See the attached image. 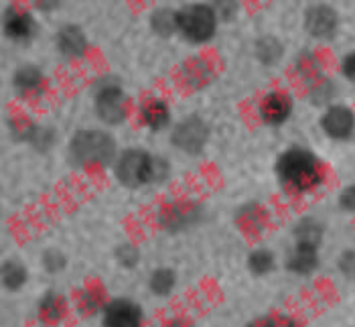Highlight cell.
Instances as JSON below:
<instances>
[{
    "mask_svg": "<svg viewBox=\"0 0 355 327\" xmlns=\"http://www.w3.org/2000/svg\"><path fill=\"white\" fill-rule=\"evenodd\" d=\"M304 27L313 37H331L337 28V15L329 6H313L304 15Z\"/></svg>",
    "mask_w": 355,
    "mask_h": 327,
    "instance_id": "30bf717a",
    "label": "cell"
},
{
    "mask_svg": "<svg viewBox=\"0 0 355 327\" xmlns=\"http://www.w3.org/2000/svg\"><path fill=\"white\" fill-rule=\"evenodd\" d=\"M140 116H142V122L150 128V131H161L168 124L171 120V112L168 106L164 104L163 100L159 98H148L142 108H140Z\"/></svg>",
    "mask_w": 355,
    "mask_h": 327,
    "instance_id": "5bb4252c",
    "label": "cell"
},
{
    "mask_svg": "<svg viewBox=\"0 0 355 327\" xmlns=\"http://www.w3.org/2000/svg\"><path fill=\"white\" fill-rule=\"evenodd\" d=\"M339 271L349 280H355V250H347L339 258Z\"/></svg>",
    "mask_w": 355,
    "mask_h": 327,
    "instance_id": "cb8c5ba5",
    "label": "cell"
},
{
    "mask_svg": "<svg viewBox=\"0 0 355 327\" xmlns=\"http://www.w3.org/2000/svg\"><path fill=\"white\" fill-rule=\"evenodd\" d=\"M12 83H15V87H17V92L21 96H35L43 87V74L35 65H23L15 74Z\"/></svg>",
    "mask_w": 355,
    "mask_h": 327,
    "instance_id": "9a60e30c",
    "label": "cell"
},
{
    "mask_svg": "<svg viewBox=\"0 0 355 327\" xmlns=\"http://www.w3.org/2000/svg\"><path fill=\"white\" fill-rule=\"evenodd\" d=\"M114 153H116L114 138L102 131H82L73 137L69 144L71 161L82 167H94V165L106 167L114 161Z\"/></svg>",
    "mask_w": 355,
    "mask_h": 327,
    "instance_id": "7a4b0ae2",
    "label": "cell"
},
{
    "mask_svg": "<svg viewBox=\"0 0 355 327\" xmlns=\"http://www.w3.org/2000/svg\"><path fill=\"white\" fill-rule=\"evenodd\" d=\"M57 47L59 51L67 57H80L87 47L85 35L80 27L76 25H65L63 28H59L57 33Z\"/></svg>",
    "mask_w": 355,
    "mask_h": 327,
    "instance_id": "4fadbf2b",
    "label": "cell"
},
{
    "mask_svg": "<svg viewBox=\"0 0 355 327\" xmlns=\"http://www.w3.org/2000/svg\"><path fill=\"white\" fill-rule=\"evenodd\" d=\"M157 165L159 163L148 153L138 151V149H130V151L120 155V159L116 163V175H118L122 185L140 187L144 183H150L159 175Z\"/></svg>",
    "mask_w": 355,
    "mask_h": 327,
    "instance_id": "277c9868",
    "label": "cell"
},
{
    "mask_svg": "<svg viewBox=\"0 0 355 327\" xmlns=\"http://www.w3.org/2000/svg\"><path fill=\"white\" fill-rule=\"evenodd\" d=\"M2 283L8 291H19L27 283V271L17 260H6L2 265Z\"/></svg>",
    "mask_w": 355,
    "mask_h": 327,
    "instance_id": "2e32d148",
    "label": "cell"
},
{
    "mask_svg": "<svg viewBox=\"0 0 355 327\" xmlns=\"http://www.w3.org/2000/svg\"><path fill=\"white\" fill-rule=\"evenodd\" d=\"M218 15L209 4H191L177 12V31L193 43H205L214 37Z\"/></svg>",
    "mask_w": 355,
    "mask_h": 327,
    "instance_id": "3957f363",
    "label": "cell"
},
{
    "mask_svg": "<svg viewBox=\"0 0 355 327\" xmlns=\"http://www.w3.org/2000/svg\"><path fill=\"white\" fill-rule=\"evenodd\" d=\"M175 289V273L171 269H159L150 274V291L159 297H166Z\"/></svg>",
    "mask_w": 355,
    "mask_h": 327,
    "instance_id": "ac0fdd59",
    "label": "cell"
},
{
    "mask_svg": "<svg viewBox=\"0 0 355 327\" xmlns=\"http://www.w3.org/2000/svg\"><path fill=\"white\" fill-rule=\"evenodd\" d=\"M142 321V311L132 301H112L104 309V324L112 327H137Z\"/></svg>",
    "mask_w": 355,
    "mask_h": 327,
    "instance_id": "ba28073f",
    "label": "cell"
},
{
    "mask_svg": "<svg viewBox=\"0 0 355 327\" xmlns=\"http://www.w3.org/2000/svg\"><path fill=\"white\" fill-rule=\"evenodd\" d=\"M96 112H98L100 120H104L108 124H120L128 114L126 96L122 94V90L118 85L100 87V92L96 96Z\"/></svg>",
    "mask_w": 355,
    "mask_h": 327,
    "instance_id": "5b68a950",
    "label": "cell"
},
{
    "mask_svg": "<svg viewBox=\"0 0 355 327\" xmlns=\"http://www.w3.org/2000/svg\"><path fill=\"white\" fill-rule=\"evenodd\" d=\"M291 112H293V102L282 92H270L268 96H264V100L260 104L262 120L266 124H272V126H278V124L286 122Z\"/></svg>",
    "mask_w": 355,
    "mask_h": 327,
    "instance_id": "9c48e42d",
    "label": "cell"
},
{
    "mask_svg": "<svg viewBox=\"0 0 355 327\" xmlns=\"http://www.w3.org/2000/svg\"><path fill=\"white\" fill-rule=\"evenodd\" d=\"M61 309H63V305H61V301L57 299L53 293L47 295V297L43 299V303H41V315L47 317V319H59Z\"/></svg>",
    "mask_w": 355,
    "mask_h": 327,
    "instance_id": "7402d4cb",
    "label": "cell"
},
{
    "mask_svg": "<svg viewBox=\"0 0 355 327\" xmlns=\"http://www.w3.org/2000/svg\"><path fill=\"white\" fill-rule=\"evenodd\" d=\"M4 33L15 41H25L35 33V21L21 8H8L4 12Z\"/></svg>",
    "mask_w": 355,
    "mask_h": 327,
    "instance_id": "8fae6325",
    "label": "cell"
},
{
    "mask_svg": "<svg viewBox=\"0 0 355 327\" xmlns=\"http://www.w3.org/2000/svg\"><path fill=\"white\" fill-rule=\"evenodd\" d=\"M341 72H343V76H345L349 82L355 83V53H349L345 59H343V63H341Z\"/></svg>",
    "mask_w": 355,
    "mask_h": 327,
    "instance_id": "484cf974",
    "label": "cell"
},
{
    "mask_svg": "<svg viewBox=\"0 0 355 327\" xmlns=\"http://www.w3.org/2000/svg\"><path fill=\"white\" fill-rule=\"evenodd\" d=\"M153 28L159 33V35H164V37H168V35H173L175 31H177V12H173V10H157L155 15H153Z\"/></svg>",
    "mask_w": 355,
    "mask_h": 327,
    "instance_id": "ffe728a7",
    "label": "cell"
},
{
    "mask_svg": "<svg viewBox=\"0 0 355 327\" xmlns=\"http://www.w3.org/2000/svg\"><path fill=\"white\" fill-rule=\"evenodd\" d=\"M317 250H319V246L301 244V242H297L293 254H291L288 260H286L288 271H293V273L297 274L313 273V271L317 269V265H319V254H317Z\"/></svg>",
    "mask_w": 355,
    "mask_h": 327,
    "instance_id": "7c38bea8",
    "label": "cell"
},
{
    "mask_svg": "<svg viewBox=\"0 0 355 327\" xmlns=\"http://www.w3.org/2000/svg\"><path fill=\"white\" fill-rule=\"evenodd\" d=\"M278 179L284 187L297 193H304L317 187L323 181V169L319 159L301 146L286 151L276 163Z\"/></svg>",
    "mask_w": 355,
    "mask_h": 327,
    "instance_id": "6da1fadb",
    "label": "cell"
},
{
    "mask_svg": "<svg viewBox=\"0 0 355 327\" xmlns=\"http://www.w3.org/2000/svg\"><path fill=\"white\" fill-rule=\"evenodd\" d=\"M248 267H250V271L254 274L264 276V274H268L274 269V254L268 252V250H256V252L250 254Z\"/></svg>",
    "mask_w": 355,
    "mask_h": 327,
    "instance_id": "d6986e66",
    "label": "cell"
},
{
    "mask_svg": "<svg viewBox=\"0 0 355 327\" xmlns=\"http://www.w3.org/2000/svg\"><path fill=\"white\" fill-rule=\"evenodd\" d=\"M321 126L327 137L337 138V140L349 138L355 131L354 112L345 106H331L321 120Z\"/></svg>",
    "mask_w": 355,
    "mask_h": 327,
    "instance_id": "52a82bcc",
    "label": "cell"
},
{
    "mask_svg": "<svg viewBox=\"0 0 355 327\" xmlns=\"http://www.w3.org/2000/svg\"><path fill=\"white\" fill-rule=\"evenodd\" d=\"M43 267L47 271H51V273H57V271H61L65 267V256L61 252H57V250H49L43 256Z\"/></svg>",
    "mask_w": 355,
    "mask_h": 327,
    "instance_id": "603a6c76",
    "label": "cell"
},
{
    "mask_svg": "<svg viewBox=\"0 0 355 327\" xmlns=\"http://www.w3.org/2000/svg\"><path fill=\"white\" fill-rule=\"evenodd\" d=\"M207 137H209V131L205 122L201 118L191 116L177 126V131L173 133V142L185 153H199L203 144L207 142Z\"/></svg>",
    "mask_w": 355,
    "mask_h": 327,
    "instance_id": "8992f818",
    "label": "cell"
},
{
    "mask_svg": "<svg viewBox=\"0 0 355 327\" xmlns=\"http://www.w3.org/2000/svg\"><path fill=\"white\" fill-rule=\"evenodd\" d=\"M339 203H341V208H343V210H347V212H355V185H349V187H345V190L341 191V195H339Z\"/></svg>",
    "mask_w": 355,
    "mask_h": 327,
    "instance_id": "d4e9b609",
    "label": "cell"
},
{
    "mask_svg": "<svg viewBox=\"0 0 355 327\" xmlns=\"http://www.w3.org/2000/svg\"><path fill=\"white\" fill-rule=\"evenodd\" d=\"M140 258V252H138L137 246L132 244H122L118 246L116 250V260L122 265V267H135Z\"/></svg>",
    "mask_w": 355,
    "mask_h": 327,
    "instance_id": "44dd1931",
    "label": "cell"
},
{
    "mask_svg": "<svg viewBox=\"0 0 355 327\" xmlns=\"http://www.w3.org/2000/svg\"><path fill=\"white\" fill-rule=\"evenodd\" d=\"M295 238L301 244L319 246L321 238H323V228L315 219H302L301 224L295 228Z\"/></svg>",
    "mask_w": 355,
    "mask_h": 327,
    "instance_id": "e0dca14e",
    "label": "cell"
}]
</instances>
